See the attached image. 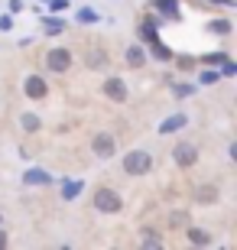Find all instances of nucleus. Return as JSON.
Returning a JSON list of instances; mask_svg holds the SVG:
<instances>
[{
  "mask_svg": "<svg viewBox=\"0 0 237 250\" xmlns=\"http://www.w3.org/2000/svg\"><path fill=\"white\" fill-rule=\"evenodd\" d=\"M150 169H153V156L146 149H133V153L124 156V172L127 176H146Z\"/></svg>",
  "mask_w": 237,
  "mask_h": 250,
  "instance_id": "1",
  "label": "nucleus"
},
{
  "mask_svg": "<svg viewBox=\"0 0 237 250\" xmlns=\"http://www.w3.org/2000/svg\"><path fill=\"white\" fill-rule=\"evenodd\" d=\"M120 195L114 192V188H98V192H94V208H98V211H120Z\"/></svg>",
  "mask_w": 237,
  "mask_h": 250,
  "instance_id": "2",
  "label": "nucleus"
},
{
  "mask_svg": "<svg viewBox=\"0 0 237 250\" xmlns=\"http://www.w3.org/2000/svg\"><path fill=\"white\" fill-rule=\"evenodd\" d=\"M91 149L98 153L101 159H110V156H114V149H117V143H114L110 133H98V137L91 140Z\"/></svg>",
  "mask_w": 237,
  "mask_h": 250,
  "instance_id": "3",
  "label": "nucleus"
},
{
  "mask_svg": "<svg viewBox=\"0 0 237 250\" xmlns=\"http://www.w3.org/2000/svg\"><path fill=\"white\" fill-rule=\"evenodd\" d=\"M46 65L52 68V72H68V65H72V52L68 49H52L46 59Z\"/></svg>",
  "mask_w": 237,
  "mask_h": 250,
  "instance_id": "4",
  "label": "nucleus"
},
{
  "mask_svg": "<svg viewBox=\"0 0 237 250\" xmlns=\"http://www.w3.org/2000/svg\"><path fill=\"white\" fill-rule=\"evenodd\" d=\"M104 94H108L110 101L124 104L127 101V84H124V78H108V82H104Z\"/></svg>",
  "mask_w": 237,
  "mask_h": 250,
  "instance_id": "5",
  "label": "nucleus"
},
{
  "mask_svg": "<svg viewBox=\"0 0 237 250\" xmlns=\"http://www.w3.org/2000/svg\"><path fill=\"white\" fill-rule=\"evenodd\" d=\"M189 127V114H172V117H166L163 124H159V133H175V130Z\"/></svg>",
  "mask_w": 237,
  "mask_h": 250,
  "instance_id": "6",
  "label": "nucleus"
},
{
  "mask_svg": "<svg viewBox=\"0 0 237 250\" xmlns=\"http://www.w3.org/2000/svg\"><path fill=\"white\" fill-rule=\"evenodd\" d=\"M23 88H26V94H29V98H36V101H39V98H46V91H49V88H46V82H43L39 75H29Z\"/></svg>",
  "mask_w": 237,
  "mask_h": 250,
  "instance_id": "7",
  "label": "nucleus"
},
{
  "mask_svg": "<svg viewBox=\"0 0 237 250\" xmlns=\"http://www.w3.org/2000/svg\"><path fill=\"white\" fill-rule=\"evenodd\" d=\"M23 182H26V186H46V182H52V176L43 172V169H26V172H23Z\"/></svg>",
  "mask_w": 237,
  "mask_h": 250,
  "instance_id": "8",
  "label": "nucleus"
},
{
  "mask_svg": "<svg viewBox=\"0 0 237 250\" xmlns=\"http://www.w3.org/2000/svg\"><path fill=\"white\" fill-rule=\"evenodd\" d=\"M175 163H179V166H192V163H195V146L179 143V146H175Z\"/></svg>",
  "mask_w": 237,
  "mask_h": 250,
  "instance_id": "9",
  "label": "nucleus"
},
{
  "mask_svg": "<svg viewBox=\"0 0 237 250\" xmlns=\"http://www.w3.org/2000/svg\"><path fill=\"white\" fill-rule=\"evenodd\" d=\"M156 10H159V17L179 20V3L175 0H156Z\"/></svg>",
  "mask_w": 237,
  "mask_h": 250,
  "instance_id": "10",
  "label": "nucleus"
},
{
  "mask_svg": "<svg viewBox=\"0 0 237 250\" xmlns=\"http://www.w3.org/2000/svg\"><path fill=\"white\" fill-rule=\"evenodd\" d=\"M82 188H85L82 179H75V182H65V186H62V198H65V202H72L75 195H82Z\"/></svg>",
  "mask_w": 237,
  "mask_h": 250,
  "instance_id": "11",
  "label": "nucleus"
},
{
  "mask_svg": "<svg viewBox=\"0 0 237 250\" xmlns=\"http://www.w3.org/2000/svg\"><path fill=\"white\" fill-rule=\"evenodd\" d=\"M127 62L133 65V68H140V65L146 62V56H143V49H140V46H130V49H127Z\"/></svg>",
  "mask_w": 237,
  "mask_h": 250,
  "instance_id": "12",
  "label": "nucleus"
},
{
  "mask_svg": "<svg viewBox=\"0 0 237 250\" xmlns=\"http://www.w3.org/2000/svg\"><path fill=\"white\" fill-rule=\"evenodd\" d=\"M20 124H23V130H29V133H36V130H39V124H43V121H39L36 114H23V117H20Z\"/></svg>",
  "mask_w": 237,
  "mask_h": 250,
  "instance_id": "13",
  "label": "nucleus"
},
{
  "mask_svg": "<svg viewBox=\"0 0 237 250\" xmlns=\"http://www.w3.org/2000/svg\"><path fill=\"white\" fill-rule=\"evenodd\" d=\"M153 56L163 59V62H169V59H172V52H169V46H163L159 39H153Z\"/></svg>",
  "mask_w": 237,
  "mask_h": 250,
  "instance_id": "14",
  "label": "nucleus"
},
{
  "mask_svg": "<svg viewBox=\"0 0 237 250\" xmlns=\"http://www.w3.org/2000/svg\"><path fill=\"white\" fill-rule=\"evenodd\" d=\"M88 65H91V68H101V65H108V56L94 49V52H88Z\"/></svg>",
  "mask_w": 237,
  "mask_h": 250,
  "instance_id": "15",
  "label": "nucleus"
},
{
  "mask_svg": "<svg viewBox=\"0 0 237 250\" xmlns=\"http://www.w3.org/2000/svg\"><path fill=\"white\" fill-rule=\"evenodd\" d=\"M215 198H218V188H211V186L198 188V202H215Z\"/></svg>",
  "mask_w": 237,
  "mask_h": 250,
  "instance_id": "16",
  "label": "nucleus"
},
{
  "mask_svg": "<svg viewBox=\"0 0 237 250\" xmlns=\"http://www.w3.org/2000/svg\"><path fill=\"white\" fill-rule=\"evenodd\" d=\"M78 23H98V13L88 10V7H82V10H78Z\"/></svg>",
  "mask_w": 237,
  "mask_h": 250,
  "instance_id": "17",
  "label": "nucleus"
},
{
  "mask_svg": "<svg viewBox=\"0 0 237 250\" xmlns=\"http://www.w3.org/2000/svg\"><path fill=\"white\" fill-rule=\"evenodd\" d=\"M237 75V65L231 62V59H224V62H221V78H234Z\"/></svg>",
  "mask_w": 237,
  "mask_h": 250,
  "instance_id": "18",
  "label": "nucleus"
},
{
  "mask_svg": "<svg viewBox=\"0 0 237 250\" xmlns=\"http://www.w3.org/2000/svg\"><path fill=\"white\" fill-rule=\"evenodd\" d=\"M218 78H221V72H215V68H208V72H201V75H198V82H201V84H215Z\"/></svg>",
  "mask_w": 237,
  "mask_h": 250,
  "instance_id": "19",
  "label": "nucleus"
},
{
  "mask_svg": "<svg viewBox=\"0 0 237 250\" xmlns=\"http://www.w3.org/2000/svg\"><path fill=\"white\" fill-rule=\"evenodd\" d=\"M62 29H65V23L59 17H49L46 20V33H62Z\"/></svg>",
  "mask_w": 237,
  "mask_h": 250,
  "instance_id": "20",
  "label": "nucleus"
},
{
  "mask_svg": "<svg viewBox=\"0 0 237 250\" xmlns=\"http://www.w3.org/2000/svg\"><path fill=\"white\" fill-rule=\"evenodd\" d=\"M211 29H215V33H221V36H228V33H231V23H228V20H211Z\"/></svg>",
  "mask_w": 237,
  "mask_h": 250,
  "instance_id": "21",
  "label": "nucleus"
},
{
  "mask_svg": "<svg viewBox=\"0 0 237 250\" xmlns=\"http://www.w3.org/2000/svg\"><path fill=\"white\" fill-rule=\"evenodd\" d=\"M192 91H195V84H172V94H175V98H189Z\"/></svg>",
  "mask_w": 237,
  "mask_h": 250,
  "instance_id": "22",
  "label": "nucleus"
},
{
  "mask_svg": "<svg viewBox=\"0 0 237 250\" xmlns=\"http://www.w3.org/2000/svg\"><path fill=\"white\" fill-rule=\"evenodd\" d=\"M189 237H192V244H208L211 237L205 231H201V228H195V231H189Z\"/></svg>",
  "mask_w": 237,
  "mask_h": 250,
  "instance_id": "23",
  "label": "nucleus"
},
{
  "mask_svg": "<svg viewBox=\"0 0 237 250\" xmlns=\"http://www.w3.org/2000/svg\"><path fill=\"white\" fill-rule=\"evenodd\" d=\"M0 29H3V33L13 29V17H10V13H0Z\"/></svg>",
  "mask_w": 237,
  "mask_h": 250,
  "instance_id": "24",
  "label": "nucleus"
},
{
  "mask_svg": "<svg viewBox=\"0 0 237 250\" xmlns=\"http://www.w3.org/2000/svg\"><path fill=\"white\" fill-rule=\"evenodd\" d=\"M224 59H228L224 52H215V56H205V62H208V65H221Z\"/></svg>",
  "mask_w": 237,
  "mask_h": 250,
  "instance_id": "25",
  "label": "nucleus"
},
{
  "mask_svg": "<svg viewBox=\"0 0 237 250\" xmlns=\"http://www.w3.org/2000/svg\"><path fill=\"white\" fill-rule=\"evenodd\" d=\"M143 244H146V247H156V244H163V241H159L156 234H143Z\"/></svg>",
  "mask_w": 237,
  "mask_h": 250,
  "instance_id": "26",
  "label": "nucleus"
},
{
  "mask_svg": "<svg viewBox=\"0 0 237 250\" xmlns=\"http://www.w3.org/2000/svg\"><path fill=\"white\" fill-rule=\"evenodd\" d=\"M65 3H68V0H52V10L59 13V10H65Z\"/></svg>",
  "mask_w": 237,
  "mask_h": 250,
  "instance_id": "27",
  "label": "nucleus"
},
{
  "mask_svg": "<svg viewBox=\"0 0 237 250\" xmlns=\"http://www.w3.org/2000/svg\"><path fill=\"white\" fill-rule=\"evenodd\" d=\"M0 247H7V231H3V224H0Z\"/></svg>",
  "mask_w": 237,
  "mask_h": 250,
  "instance_id": "28",
  "label": "nucleus"
},
{
  "mask_svg": "<svg viewBox=\"0 0 237 250\" xmlns=\"http://www.w3.org/2000/svg\"><path fill=\"white\" fill-rule=\"evenodd\" d=\"M0 224H3V214H0Z\"/></svg>",
  "mask_w": 237,
  "mask_h": 250,
  "instance_id": "29",
  "label": "nucleus"
}]
</instances>
